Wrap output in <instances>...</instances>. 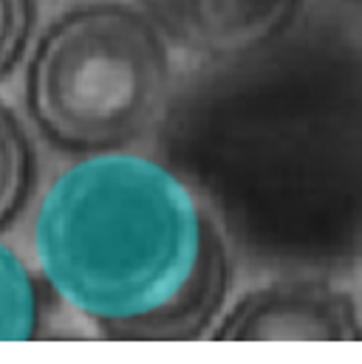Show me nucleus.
<instances>
[{
  "label": "nucleus",
  "instance_id": "7",
  "mask_svg": "<svg viewBox=\"0 0 362 364\" xmlns=\"http://www.w3.org/2000/svg\"><path fill=\"white\" fill-rule=\"evenodd\" d=\"M34 0H0V80L20 63L34 31Z\"/></svg>",
  "mask_w": 362,
  "mask_h": 364
},
{
  "label": "nucleus",
  "instance_id": "2",
  "mask_svg": "<svg viewBox=\"0 0 362 364\" xmlns=\"http://www.w3.org/2000/svg\"><path fill=\"white\" fill-rule=\"evenodd\" d=\"M26 110L66 153H113L145 139L170 96V54L145 11L77 6L37 37L26 65Z\"/></svg>",
  "mask_w": 362,
  "mask_h": 364
},
{
  "label": "nucleus",
  "instance_id": "4",
  "mask_svg": "<svg viewBox=\"0 0 362 364\" xmlns=\"http://www.w3.org/2000/svg\"><path fill=\"white\" fill-rule=\"evenodd\" d=\"M306 0H142L165 40L207 57L235 60L283 37Z\"/></svg>",
  "mask_w": 362,
  "mask_h": 364
},
{
  "label": "nucleus",
  "instance_id": "1",
  "mask_svg": "<svg viewBox=\"0 0 362 364\" xmlns=\"http://www.w3.org/2000/svg\"><path fill=\"white\" fill-rule=\"evenodd\" d=\"M31 249L43 285L105 339H201L232 282L229 240L201 195L125 150L86 156L48 183Z\"/></svg>",
  "mask_w": 362,
  "mask_h": 364
},
{
  "label": "nucleus",
  "instance_id": "3",
  "mask_svg": "<svg viewBox=\"0 0 362 364\" xmlns=\"http://www.w3.org/2000/svg\"><path fill=\"white\" fill-rule=\"evenodd\" d=\"M210 336L229 342H360L362 316L357 299L329 279H274L247 291L224 311Z\"/></svg>",
  "mask_w": 362,
  "mask_h": 364
},
{
  "label": "nucleus",
  "instance_id": "5",
  "mask_svg": "<svg viewBox=\"0 0 362 364\" xmlns=\"http://www.w3.org/2000/svg\"><path fill=\"white\" fill-rule=\"evenodd\" d=\"M46 336L43 279L0 243V342H34Z\"/></svg>",
  "mask_w": 362,
  "mask_h": 364
},
{
  "label": "nucleus",
  "instance_id": "6",
  "mask_svg": "<svg viewBox=\"0 0 362 364\" xmlns=\"http://www.w3.org/2000/svg\"><path fill=\"white\" fill-rule=\"evenodd\" d=\"M37 153L20 116L0 99V232L9 229L31 200Z\"/></svg>",
  "mask_w": 362,
  "mask_h": 364
}]
</instances>
